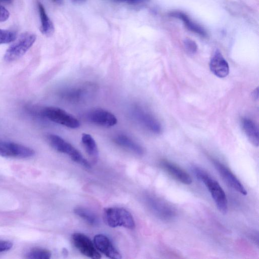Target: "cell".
I'll return each mask as SVG.
<instances>
[{"label":"cell","mask_w":259,"mask_h":259,"mask_svg":"<svg viewBox=\"0 0 259 259\" xmlns=\"http://www.w3.org/2000/svg\"><path fill=\"white\" fill-rule=\"evenodd\" d=\"M104 218L106 224L112 228L123 227L133 229L135 227V221L132 215L123 208H105L104 210Z\"/></svg>","instance_id":"3957f363"},{"label":"cell","mask_w":259,"mask_h":259,"mask_svg":"<svg viewBox=\"0 0 259 259\" xmlns=\"http://www.w3.org/2000/svg\"><path fill=\"white\" fill-rule=\"evenodd\" d=\"M71 238L74 246L82 254L93 259L101 257L94 243L86 235L75 233L72 234Z\"/></svg>","instance_id":"ba28073f"},{"label":"cell","mask_w":259,"mask_h":259,"mask_svg":"<svg viewBox=\"0 0 259 259\" xmlns=\"http://www.w3.org/2000/svg\"><path fill=\"white\" fill-rule=\"evenodd\" d=\"M51 256L49 250L40 248H33L26 254L27 258L30 259H49Z\"/></svg>","instance_id":"7402d4cb"},{"label":"cell","mask_w":259,"mask_h":259,"mask_svg":"<svg viewBox=\"0 0 259 259\" xmlns=\"http://www.w3.org/2000/svg\"><path fill=\"white\" fill-rule=\"evenodd\" d=\"M74 3L79 4L83 3L85 0H72Z\"/></svg>","instance_id":"f1b7e54d"},{"label":"cell","mask_w":259,"mask_h":259,"mask_svg":"<svg viewBox=\"0 0 259 259\" xmlns=\"http://www.w3.org/2000/svg\"><path fill=\"white\" fill-rule=\"evenodd\" d=\"M209 66L212 73L218 77H226L229 73V64L218 50L215 51L211 57Z\"/></svg>","instance_id":"4fadbf2b"},{"label":"cell","mask_w":259,"mask_h":259,"mask_svg":"<svg viewBox=\"0 0 259 259\" xmlns=\"http://www.w3.org/2000/svg\"><path fill=\"white\" fill-rule=\"evenodd\" d=\"M212 161L221 177L229 186L242 195H247L245 188L227 167L214 159H212Z\"/></svg>","instance_id":"9c48e42d"},{"label":"cell","mask_w":259,"mask_h":259,"mask_svg":"<svg viewBox=\"0 0 259 259\" xmlns=\"http://www.w3.org/2000/svg\"><path fill=\"white\" fill-rule=\"evenodd\" d=\"M169 16L181 20L184 23L186 27L193 33H195L202 37L207 36L206 32L203 28L194 22L185 13L179 11L172 12L169 14Z\"/></svg>","instance_id":"e0dca14e"},{"label":"cell","mask_w":259,"mask_h":259,"mask_svg":"<svg viewBox=\"0 0 259 259\" xmlns=\"http://www.w3.org/2000/svg\"><path fill=\"white\" fill-rule=\"evenodd\" d=\"M74 213L85 221L89 224L96 226L98 224L97 216L91 210L82 207H78L74 209Z\"/></svg>","instance_id":"44dd1931"},{"label":"cell","mask_w":259,"mask_h":259,"mask_svg":"<svg viewBox=\"0 0 259 259\" xmlns=\"http://www.w3.org/2000/svg\"><path fill=\"white\" fill-rule=\"evenodd\" d=\"M112 1L118 3H124L130 5H140L145 4L149 0H111Z\"/></svg>","instance_id":"d4e9b609"},{"label":"cell","mask_w":259,"mask_h":259,"mask_svg":"<svg viewBox=\"0 0 259 259\" xmlns=\"http://www.w3.org/2000/svg\"><path fill=\"white\" fill-rule=\"evenodd\" d=\"M34 151L26 146L11 142L0 140V155L6 157L28 158Z\"/></svg>","instance_id":"52a82bcc"},{"label":"cell","mask_w":259,"mask_h":259,"mask_svg":"<svg viewBox=\"0 0 259 259\" xmlns=\"http://www.w3.org/2000/svg\"><path fill=\"white\" fill-rule=\"evenodd\" d=\"M87 117L90 122L104 127L113 126L117 122L116 117L113 113L101 108L91 110L88 113Z\"/></svg>","instance_id":"30bf717a"},{"label":"cell","mask_w":259,"mask_h":259,"mask_svg":"<svg viewBox=\"0 0 259 259\" xmlns=\"http://www.w3.org/2000/svg\"><path fill=\"white\" fill-rule=\"evenodd\" d=\"M16 38V33L8 30L0 29V45L11 42Z\"/></svg>","instance_id":"603a6c76"},{"label":"cell","mask_w":259,"mask_h":259,"mask_svg":"<svg viewBox=\"0 0 259 259\" xmlns=\"http://www.w3.org/2000/svg\"><path fill=\"white\" fill-rule=\"evenodd\" d=\"M113 141L118 146L136 154L141 155L144 152V149L141 145L126 135H117L114 137Z\"/></svg>","instance_id":"9a60e30c"},{"label":"cell","mask_w":259,"mask_h":259,"mask_svg":"<svg viewBox=\"0 0 259 259\" xmlns=\"http://www.w3.org/2000/svg\"><path fill=\"white\" fill-rule=\"evenodd\" d=\"M12 2V0H0V3L10 4Z\"/></svg>","instance_id":"83f0119b"},{"label":"cell","mask_w":259,"mask_h":259,"mask_svg":"<svg viewBox=\"0 0 259 259\" xmlns=\"http://www.w3.org/2000/svg\"><path fill=\"white\" fill-rule=\"evenodd\" d=\"M37 6L41 22L40 31L45 35L50 36L53 33L54 30L53 23L48 16L42 4L38 2Z\"/></svg>","instance_id":"d6986e66"},{"label":"cell","mask_w":259,"mask_h":259,"mask_svg":"<svg viewBox=\"0 0 259 259\" xmlns=\"http://www.w3.org/2000/svg\"><path fill=\"white\" fill-rule=\"evenodd\" d=\"M47 140L51 147L57 151L68 155L73 161L87 168L91 167L90 163L80 152L61 137L55 134H49L47 136Z\"/></svg>","instance_id":"7a4b0ae2"},{"label":"cell","mask_w":259,"mask_h":259,"mask_svg":"<svg viewBox=\"0 0 259 259\" xmlns=\"http://www.w3.org/2000/svg\"><path fill=\"white\" fill-rule=\"evenodd\" d=\"M160 165L173 178L185 185H190L192 182L190 176L183 169L176 164L165 159L162 160Z\"/></svg>","instance_id":"7c38bea8"},{"label":"cell","mask_w":259,"mask_h":259,"mask_svg":"<svg viewBox=\"0 0 259 259\" xmlns=\"http://www.w3.org/2000/svg\"><path fill=\"white\" fill-rule=\"evenodd\" d=\"M36 35L31 32L22 33L6 51L4 59L7 62L14 61L23 56L32 46Z\"/></svg>","instance_id":"277c9868"},{"label":"cell","mask_w":259,"mask_h":259,"mask_svg":"<svg viewBox=\"0 0 259 259\" xmlns=\"http://www.w3.org/2000/svg\"><path fill=\"white\" fill-rule=\"evenodd\" d=\"M90 87L84 85L70 88L63 91L61 96L63 99L69 102H79L84 99L89 93Z\"/></svg>","instance_id":"5bb4252c"},{"label":"cell","mask_w":259,"mask_h":259,"mask_svg":"<svg viewBox=\"0 0 259 259\" xmlns=\"http://www.w3.org/2000/svg\"><path fill=\"white\" fill-rule=\"evenodd\" d=\"M152 202L153 209L160 218L167 220L174 217L175 211L173 207L165 201L155 199L153 200Z\"/></svg>","instance_id":"ac0fdd59"},{"label":"cell","mask_w":259,"mask_h":259,"mask_svg":"<svg viewBox=\"0 0 259 259\" xmlns=\"http://www.w3.org/2000/svg\"><path fill=\"white\" fill-rule=\"evenodd\" d=\"M10 17V13L4 7L0 5V22L6 21Z\"/></svg>","instance_id":"484cf974"},{"label":"cell","mask_w":259,"mask_h":259,"mask_svg":"<svg viewBox=\"0 0 259 259\" xmlns=\"http://www.w3.org/2000/svg\"><path fill=\"white\" fill-rule=\"evenodd\" d=\"M54 2H58L60 0H53Z\"/></svg>","instance_id":"f546056e"},{"label":"cell","mask_w":259,"mask_h":259,"mask_svg":"<svg viewBox=\"0 0 259 259\" xmlns=\"http://www.w3.org/2000/svg\"><path fill=\"white\" fill-rule=\"evenodd\" d=\"M184 46L186 52L189 55L195 54L198 49L197 45L193 40L186 38L184 41Z\"/></svg>","instance_id":"cb8c5ba5"},{"label":"cell","mask_w":259,"mask_h":259,"mask_svg":"<svg viewBox=\"0 0 259 259\" xmlns=\"http://www.w3.org/2000/svg\"><path fill=\"white\" fill-rule=\"evenodd\" d=\"M134 115L140 124L149 132L155 134H160L162 126L158 119L152 113L140 106H136Z\"/></svg>","instance_id":"8992f818"},{"label":"cell","mask_w":259,"mask_h":259,"mask_svg":"<svg viewBox=\"0 0 259 259\" xmlns=\"http://www.w3.org/2000/svg\"><path fill=\"white\" fill-rule=\"evenodd\" d=\"M81 143L88 155L96 160L98 157V149L94 139L90 134L83 133L81 136Z\"/></svg>","instance_id":"ffe728a7"},{"label":"cell","mask_w":259,"mask_h":259,"mask_svg":"<svg viewBox=\"0 0 259 259\" xmlns=\"http://www.w3.org/2000/svg\"><path fill=\"white\" fill-rule=\"evenodd\" d=\"M41 113L51 121L66 127L76 128L80 126V122L76 118L60 108L46 107Z\"/></svg>","instance_id":"5b68a950"},{"label":"cell","mask_w":259,"mask_h":259,"mask_svg":"<svg viewBox=\"0 0 259 259\" xmlns=\"http://www.w3.org/2000/svg\"><path fill=\"white\" fill-rule=\"evenodd\" d=\"M12 246V243L10 241H0V252L10 250Z\"/></svg>","instance_id":"4316f807"},{"label":"cell","mask_w":259,"mask_h":259,"mask_svg":"<svg viewBox=\"0 0 259 259\" xmlns=\"http://www.w3.org/2000/svg\"><path fill=\"white\" fill-rule=\"evenodd\" d=\"M241 127L248 141L253 146H258V128L256 124L251 119L243 118L241 121Z\"/></svg>","instance_id":"2e32d148"},{"label":"cell","mask_w":259,"mask_h":259,"mask_svg":"<svg viewBox=\"0 0 259 259\" xmlns=\"http://www.w3.org/2000/svg\"><path fill=\"white\" fill-rule=\"evenodd\" d=\"M94 243L97 249L108 257L113 259L121 258L120 253L105 235L97 234L95 236Z\"/></svg>","instance_id":"8fae6325"},{"label":"cell","mask_w":259,"mask_h":259,"mask_svg":"<svg viewBox=\"0 0 259 259\" xmlns=\"http://www.w3.org/2000/svg\"><path fill=\"white\" fill-rule=\"evenodd\" d=\"M193 170L197 178L202 182L208 189L218 210L222 213L226 214L228 210L227 199L218 182L199 167H195Z\"/></svg>","instance_id":"6da1fadb"}]
</instances>
